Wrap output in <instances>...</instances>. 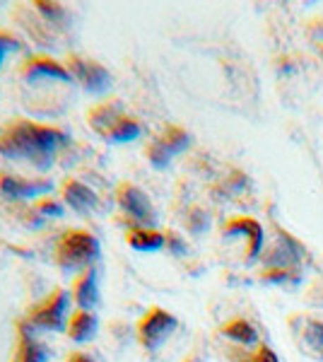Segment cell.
I'll list each match as a JSON object with an SVG mask.
<instances>
[{
    "label": "cell",
    "instance_id": "obj_3",
    "mask_svg": "<svg viewBox=\"0 0 323 362\" xmlns=\"http://www.w3.org/2000/svg\"><path fill=\"white\" fill-rule=\"evenodd\" d=\"M20 80L29 87H46V85H73V75L63 66V61H56L54 56L46 54H29L22 58L20 68H17Z\"/></svg>",
    "mask_w": 323,
    "mask_h": 362
},
{
    "label": "cell",
    "instance_id": "obj_9",
    "mask_svg": "<svg viewBox=\"0 0 323 362\" xmlns=\"http://www.w3.org/2000/svg\"><path fill=\"white\" fill-rule=\"evenodd\" d=\"M13 15H15V20L20 22V27H25L27 34L37 44H49V46L58 44V37H61L63 32L56 29L49 20H44L32 5H17Z\"/></svg>",
    "mask_w": 323,
    "mask_h": 362
},
{
    "label": "cell",
    "instance_id": "obj_27",
    "mask_svg": "<svg viewBox=\"0 0 323 362\" xmlns=\"http://www.w3.org/2000/svg\"><path fill=\"white\" fill-rule=\"evenodd\" d=\"M167 244L172 247L174 254H181V251H184V242H181V239L176 237L174 232H167Z\"/></svg>",
    "mask_w": 323,
    "mask_h": 362
},
{
    "label": "cell",
    "instance_id": "obj_28",
    "mask_svg": "<svg viewBox=\"0 0 323 362\" xmlns=\"http://www.w3.org/2000/svg\"><path fill=\"white\" fill-rule=\"evenodd\" d=\"M68 362H97L95 358H90V355L87 353H70V358H68Z\"/></svg>",
    "mask_w": 323,
    "mask_h": 362
},
{
    "label": "cell",
    "instance_id": "obj_23",
    "mask_svg": "<svg viewBox=\"0 0 323 362\" xmlns=\"http://www.w3.org/2000/svg\"><path fill=\"white\" fill-rule=\"evenodd\" d=\"M32 208L37 210L41 218H61L63 215V201H56V198H51V196L37 198Z\"/></svg>",
    "mask_w": 323,
    "mask_h": 362
},
{
    "label": "cell",
    "instance_id": "obj_10",
    "mask_svg": "<svg viewBox=\"0 0 323 362\" xmlns=\"http://www.w3.org/2000/svg\"><path fill=\"white\" fill-rule=\"evenodd\" d=\"M61 201L80 215H92L99 206V196L85 184V181H80L75 177H68L61 181Z\"/></svg>",
    "mask_w": 323,
    "mask_h": 362
},
{
    "label": "cell",
    "instance_id": "obj_25",
    "mask_svg": "<svg viewBox=\"0 0 323 362\" xmlns=\"http://www.w3.org/2000/svg\"><path fill=\"white\" fill-rule=\"evenodd\" d=\"M244 362H278V358H275V353L270 350L268 346L258 348L256 355H251V358H246Z\"/></svg>",
    "mask_w": 323,
    "mask_h": 362
},
{
    "label": "cell",
    "instance_id": "obj_6",
    "mask_svg": "<svg viewBox=\"0 0 323 362\" xmlns=\"http://www.w3.org/2000/svg\"><path fill=\"white\" fill-rule=\"evenodd\" d=\"M116 203H119L121 213L128 215L133 223H138V227H152L157 223V210L152 206V201L148 198L140 186H135L133 181H121L116 186Z\"/></svg>",
    "mask_w": 323,
    "mask_h": 362
},
{
    "label": "cell",
    "instance_id": "obj_17",
    "mask_svg": "<svg viewBox=\"0 0 323 362\" xmlns=\"http://www.w3.org/2000/svg\"><path fill=\"white\" fill-rule=\"evenodd\" d=\"M140 133H143L140 121L128 114H123L121 119L111 126V131L104 136V140H107V143H133L135 138H140Z\"/></svg>",
    "mask_w": 323,
    "mask_h": 362
},
{
    "label": "cell",
    "instance_id": "obj_16",
    "mask_svg": "<svg viewBox=\"0 0 323 362\" xmlns=\"http://www.w3.org/2000/svg\"><path fill=\"white\" fill-rule=\"evenodd\" d=\"M126 242L135 251H160L162 247H167V235L152 230V227H135V230H128Z\"/></svg>",
    "mask_w": 323,
    "mask_h": 362
},
{
    "label": "cell",
    "instance_id": "obj_21",
    "mask_svg": "<svg viewBox=\"0 0 323 362\" xmlns=\"http://www.w3.org/2000/svg\"><path fill=\"white\" fill-rule=\"evenodd\" d=\"M22 51H25V42H22L15 32L0 27V68H3L15 54H22Z\"/></svg>",
    "mask_w": 323,
    "mask_h": 362
},
{
    "label": "cell",
    "instance_id": "obj_11",
    "mask_svg": "<svg viewBox=\"0 0 323 362\" xmlns=\"http://www.w3.org/2000/svg\"><path fill=\"white\" fill-rule=\"evenodd\" d=\"M13 362H49V348L34 334L25 317L17 321V343L13 350Z\"/></svg>",
    "mask_w": 323,
    "mask_h": 362
},
{
    "label": "cell",
    "instance_id": "obj_22",
    "mask_svg": "<svg viewBox=\"0 0 323 362\" xmlns=\"http://www.w3.org/2000/svg\"><path fill=\"white\" fill-rule=\"evenodd\" d=\"M304 343H307L316 358L323 360V324L321 321H314V319L307 321V326H304Z\"/></svg>",
    "mask_w": 323,
    "mask_h": 362
},
{
    "label": "cell",
    "instance_id": "obj_13",
    "mask_svg": "<svg viewBox=\"0 0 323 362\" xmlns=\"http://www.w3.org/2000/svg\"><path fill=\"white\" fill-rule=\"evenodd\" d=\"M121 116L123 109L119 102H114V99H99L97 104L90 107V112H87V124H90V128L99 138H104Z\"/></svg>",
    "mask_w": 323,
    "mask_h": 362
},
{
    "label": "cell",
    "instance_id": "obj_2",
    "mask_svg": "<svg viewBox=\"0 0 323 362\" xmlns=\"http://www.w3.org/2000/svg\"><path fill=\"white\" fill-rule=\"evenodd\" d=\"M99 254H102L99 239L90 230H80V227L61 232L54 249L56 266L66 273H82L92 268L99 261Z\"/></svg>",
    "mask_w": 323,
    "mask_h": 362
},
{
    "label": "cell",
    "instance_id": "obj_8",
    "mask_svg": "<svg viewBox=\"0 0 323 362\" xmlns=\"http://www.w3.org/2000/svg\"><path fill=\"white\" fill-rule=\"evenodd\" d=\"M51 191L49 179H22L17 174L0 172V198L5 201H37Z\"/></svg>",
    "mask_w": 323,
    "mask_h": 362
},
{
    "label": "cell",
    "instance_id": "obj_12",
    "mask_svg": "<svg viewBox=\"0 0 323 362\" xmlns=\"http://www.w3.org/2000/svg\"><path fill=\"white\" fill-rule=\"evenodd\" d=\"M70 297L78 305V309H95L102 300L99 295V271L97 266L87 268V271L78 273V278L73 280V288H70Z\"/></svg>",
    "mask_w": 323,
    "mask_h": 362
},
{
    "label": "cell",
    "instance_id": "obj_1",
    "mask_svg": "<svg viewBox=\"0 0 323 362\" xmlns=\"http://www.w3.org/2000/svg\"><path fill=\"white\" fill-rule=\"evenodd\" d=\"M68 145V133L58 126L39 124L27 116H13L0 124V157L13 162H27L39 172H46L56 162L58 153Z\"/></svg>",
    "mask_w": 323,
    "mask_h": 362
},
{
    "label": "cell",
    "instance_id": "obj_20",
    "mask_svg": "<svg viewBox=\"0 0 323 362\" xmlns=\"http://www.w3.org/2000/svg\"><path fill=\"white\" fill-rule=\"evenodd\" d=\"M222 334L227 338H232V341L244 343V346H251V343H256V338H258L256 329L244 319H234V321H229V324H225L222 326Z\"/></svg>",
    "mask_w": 323,
    "mask_h": 362
},
{
    "label": "cell",
    "instance_id": "obj_4",
    "mask_svg": "<svg viewBox=\"0 0 323 362\" xmlns=\"http://www.w3.org/2000/svg\"><path fill=\"white\" fill-rule=\"evenodd\" d=\"M70 314H73L70 312V295L63 288H56L49 297H44V300H39L37 305L27 309L25 321L39 331L61 334V331H66Z\"/></svg>",
    "mask_w": 323,
    "mask_h": 362
},
{
    "label": "cell",
    "instance_id": "obj_24",
    "mask_svg": "<svg viewBox=\"0 0 323 362\" xmlns=\"http://www.w3.org/2000/svg\"><path fill=\"white\" fill-rule=\"evenodd\" d=\"M145 155H148V160L152 162V165H155L157 169H162V167H167L169 162H172V153H169L167 148H164V145L160 143V140H152V143L148 145V150H145Z\"/></svg>",
    "mask_w": 323,
    "mask_h": 362
},
{
    "label": "cell",
    "instance_id": "obj_15",
    "mask_svg": "<svg viewBox=\"0 0 323 362\" xmlns=\"http://www.w3.org/2000/svg\"><path fill=\"white\" fill-rule=\"evenodd\" d=\"M225 235H246L249 237V261H254L263 249V227L251 218H234L225 225Z\"/></svg>",
    "mask_w": 323,
    "mask_h": 362
},
{
    "label": "cell",
    "instance_id": "obj_5",
    "mask_svg": "<svg viewBox=\"0 0 323 362\" xmlns=\"http://www.w3.org/2000/svg\"><path fill=\"white\" fill-rule=\"evenodd\" d=\"M63 66L70 70L73 80L90 95H104L111 87V73L99 61L80 54H66Z\"/></svg>",
    "mask_w": 323,
    "mask_h": 362
},
{
    "label": "cell",
    "instance_id": "obj_19",
    "mask_svg": "<svg viewBox=\"0 0 323 362\" xmlns=\"http://www.w3.org/2000/svg\"><path fill=\"white\" fill-rule=\"evenodd\" d=\"M157 140L164 145V148L169 150L172 155L176 153H184L186 148L191 145V136H189V131H184V128H179V126H167L164 131L157 136Z\"/></svg>",
    "mask_w": 323,
    "mask_h": 362
},
{
    "label": "cell",
    "instance_id": "obj_18",
    "mask_svg": "<svg viewBox=\"0 0 323 362\" xmlns=\"http://www.w3.org/2000/svg\"><path fill=\"white\" fill-rule=\"evenodd\" d=\"M32 8L37 10L44 20H49L56 29H61V32H66V27L70 25V22H68V10L63 8L61 3H51V0H34Z\"/></svg>",
    "mask_w": 323,
    "mask_h": 362
},
{
    "label": "cell",
    "instance_id": "obj_29",
    "mask_svg": "<svg viewBox=\"0 0 323 362\" xmlns=\"http://www.w3.org/2000/svg\"><path fill=\"white\" fill-rule=\"evenodd\" d=\"M186 362H196V360H193V358H191V360H186Z\"/></svg>",
    "mask_w": 323,
    "mask_h": 362
},
{
    "label": "cell",
    "instance_id": "obj_7",
    "mask_svg": "<svg viewBox=\"0 0 323 362\" xmlns=\"http://www.w3.org/2000/svg\"><path fill=\"white\" fill-rule=\"evenodd\" d=\"M179 321L167 309L152 307L143 319L138 321V341L145 350H157L176 331Z\"/></svg>",
    "mask_w": 323,
    "mask_h": 362
},
{
    "label": "cell",
    "instance_id": "obj_26",
    "mask_svg": "<svg viewBox=\"0 0 323 362\" xmlns=\"http://www.w3.org/2000/svg\"><path fill=\"white\" fill-rule=\"evenodd\" d=\"M270 283H285V280H292V283H297L299 276H290V271H268L266 276H263Z\"/></svg>",
    "mask_w": 323,
    "mask_h": 362
},
{
    "label": "cell",
    "instance_id": "obj_14",
    "mask_svg": "<svg viewBox=\"0 0 323 362\" xmlns=\"http://www.w3.org/2000/svg\"><path fill=\"white\" fill-rule=\"evenodd\" d=\"M99 331V319L92 309H75L68 319L66 334L73 343H90Z\"/></svg>",
    "mask_w": 323,
    "mask_h": 362
}]
</instances>
